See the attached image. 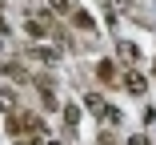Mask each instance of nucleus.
Listing matches in <instances>:
<instances>
[{
    "mask_svg": "<svg viewBox=\"0 0 156 145\" xmlns=\"http://www.w3.org/2000/svg\"><path fill=\"white\" fill-rule=\"evenodd\" d=\"M124 85H128L132 93H140V89H144V77H136V73H128V77H124Z\"/></svg>",
    "mask_w": 156,
    "mask_h": 145,
    "instance_id": "f257e3e1",
    "label": "nucleus"
}]
</instances>
